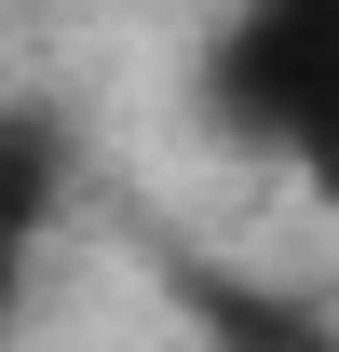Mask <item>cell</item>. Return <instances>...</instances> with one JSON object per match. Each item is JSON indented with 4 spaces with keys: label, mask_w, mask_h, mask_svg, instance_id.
<instances>
[{
    "label": "cell",
    "mask_w": 339,
    "mask_h": 352,
    "mask_svg": "<svg viewBox=\"0 0 339 352\" xmlns=\"http://www.w3.org/2000/svg\"><path fill=\"white\" fill-rule=\"evenodd\" d=\"M217 122L245 149H285L339 204V0H245L217 28Z\"/></svg>",
    "instance_id": "1"
}]
</instances>
